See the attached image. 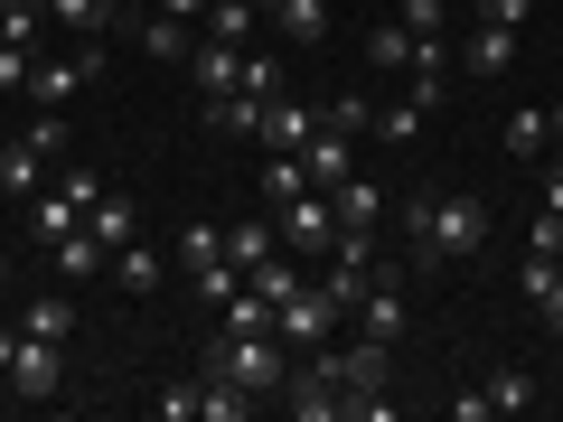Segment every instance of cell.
I'll return each instance as SVG.
<instances>
[{"mask_svg":"<svg viewBox=\"0 0 563 422\" xmlns=\"http://www.w3.org/2000/svg\"><path fill=\"white\" fill-rule=\"evenodd\" d=\"M544 122H554V141H563V103H554V113H544Z\"/></svg>","mask_w":563,"mask_h":422,"instance_id":"42","label":"cell"},{"mask_svg":"<svg viewBox=\"0 0 563 422\" xmlns=\"http://www.w3.org/2000/svg\"><path fill=\"white\" fill-rule=\"evenodd\" d=\"M254 20H263L254 0H207V38H225V47H244V38H254Z\"/></svg>","mask_w":563,"mask_h":422,"instance_id":"23","label":"cell"},{"mask_svg":"<svg viewBox=\"0 0 563 422\" xmlns=\"http://www.w3.org/2000/svg\"><path fill=\"white\" fill-rule=\"evenodd\" d=\"M29 76H38V47H10V38H0V95L29 85Z\"/></svg>","mask_w":563,"mask_h":422,"instance_id":"33","label":"cell"},{"mask_svg":"<svg viewBox=\"0 0 563 422\" xmlns=\"http://www.w3.org/2000/svg\"><path fill=\"white\" fill-rule=\"evenodd\" d=\"M366 57H376V76H404V66H413V29H404V20H376Z\"/></svg>","mask_w":563,"mask_h":422,"instance_id":"22","label":"cell"},{"mask_svg":"<svg viewBox=\"0 0 563 422\" xmlns=\"http://www.w3.org/2000/svg\"><path fill=\"white\" fill-rule=\"evenodd\" d=\"M20 329H29V338H57V347H66V329H76V310H66L57 291H47V301H29V310H20Z\"/></svg>","mask_w":563,"mask_h":422,"instance_id":"28","label":"cell"},{"mask_svg":"<svg viewBox=\"0 0 563 422\" xmlns=\"http://www.w3.org/2000/svg\"><path fill=\"white\" fill-rule=\"evenodd\" d=\"M38 29H47V0H0V38L10 47H38Z\"/></svg>","mask_w":563,"mask_h":422,"instance_id":"25","label":"cell"},{"mask_svg":"<svg viewBox=\"0 0 563 422\" xmlns=\"http://www.w3.org/2000/svg\"><path fill=\"white\" fill-rule=\"evenodd\" d=\"M395 20L404 29H442V0H395Z\"/></svg>","mask_w":563,"mask_h":422,"instance_id":"36","label":"cell"},{"mask_svg":"<svg viewBox=\"0 0 563 422\" xmlns=\"http://www.w3.org/2000/svg\"><path fill=\"white\" fill-rule=\"evenodd\" d=\"M263 254H282V225H273V216H244V225H225V263H235V273H254Z\"/></svg>","mask_w":563,"mask_h":422,"instance_id":"13","label":"cell"},{"mask_svg":"<svg viewBox=\"0 0 563 422\" xmlns=\"http://www.w3.org/2000/svg\"><path fill=\"white\" fill-rule=\"evenodd\" d=\"M526 254H563V216H554V207H544V216L526 225Z\"/></svg>","mask_w":563,"mask_h":422,"instance_id":"34","label":"cell"},{"mask_svg":"<svg viewBox=\"0 0 563 422\" xmlns=\"http://www.w3.org/2000/svg\"><path fill=\"white\" fill-rule=\"evenodd\" d=\"M235 76H244V47L207 38V47H198V95H235Z\"/></svg>","mask_w":563,"mask_h":422,"instance_id":"18","label":"cell"},{"mask_svg":"<svg viewBox=\"0 0 563 422\" xmlns=\"http://www.w3.org/2000/svg\"><path fill=\"white\" fill-rule=\"evenodd\" d=\"M273 225H282V244H291V254H339V207H329V188L291 198Z\"/></svg>","mask_w":563,"mask_h":422,"instance_id":"4","label":"cell"},{"mask_svg":"<svg viewBox=\"0 0 563 422\" xmlns=\"http://www.w3.org/2000/svg\"><path fill=\"white\" fill-rule=\"evenodd\" d=\"M235 85H244V95H263V103H273V95H282V66H273V57H254V47H244V76H235Z\"/></svg>","mask_w":563,"mask_h":422,"instance_id":"32","label":"cell"},{"mask_svg":"<svg viewBox=\"0 0 563 422\" xmlns=\"http://www.w3.org/2000/svg\"><path fill=\"white\" fill-rule=\"evenodd\" d=\"M544 207H554V216H563V169H554V179H544Z\"/></svg>","mask_w":563,"mask_h":422,"instance_id":"40","label":"cell"},{"mask_svg":"<svg viewBox=\"0 0 563 422\" xmlns=\"http://www.w3.org/2000/svg\"><path fill=\"white\" fill-rule=\"evenodd\" d=\"M329 207H339V235H366V244H376V225H385V188H376V179L347 169V179L329 188Z\"/></svg>","mask_w":563,"mask_h":422,"instance_id":"5","label":"cell"},{"mask_svg":"<svg viewBox=\"0 0 563 422\" xmlns=\"http://www.w3.org/2000/svg\"><path fill=\"white\" fill-rule=\"evenodd\" d=\"M0 281H10V263H0Z\"/></svg>","mask_w":563,"mask_h":422,"instance_id":"45","label":"cell"},{"mask_svg":"<svg viewBox=\"0 0 563 422\" xmlns=\"http://www.w3.org/2000/svg\"><path fill=\"white\" fill-rule=\"evenodd\" d=\"M310 132H320V113H301V103H282V95L263 103V141H273V151H301Z\"/></svg>","mask_w":563,"mask_h":422,"instance_id":"16","label":"cell"},{"mask_svg":"<svg viewBox=\"0 0 563 422\" xmlns=\"http://www.w3.org/2000/svg\"><path fill=\"white\" fill-rule=\"evenodd\" d=\"M282 29H291V38H320V29H329V0H282Z\"/></svg>","mask_w":563,"mask_h":422,"instance_id":"31","label":"cell"},{"mask_svg":"<svg viewBox=\"0 0 563 422\" xmlns=\"http://www.w3.org/2000/svg\"><path fill=\"white\" fill-rule=\"evenodd\" d=\"M517 66V20H479L470 29V76H507Z\"/></svg>","mask_w":563,"mask_h":422,"instance_id":"10","label":"cell"},{"mask_svg":"<svg viewBox=\"0 0 563 422\" xmlns=\"http://www.w3.org/2000/svg\"><path fill=\"white\" fill-rule=\"evenodd\" d=\"M47 254H57V273H76V281H85V273H103V263H113V244H103L95 225H76V235H57Z\"/></svg>","mask_w":563,"mask_h":422,"instance_id":"15","label":"cell"},{"mask_svg":"<svg viewBox=\"0 0 563 422\" xmlns=\"http://www.w3.org/2000/svg\"><path fill=\"white\" fill-rule=\"evenodd\" d=\"M76 198H66V188H57V198H47V188H38V198H29V235H38V244H57V235H76Z\"/></svg>","mask_w":563,"mask_h":422,"instance_id":"20","label":"cell"},{"mask_svg":"<svg viewBox=\"0 0 563 422\" xmlns=\"http://www.w3.org/2000/svg\"><path fill=\"white\" fill-rule=\"evenodd\" d=\"M536 310H544V329H554V338H563V273L544 281V301H536Z\"/></svg>","mask_w":563,"mask_h":422,"instance_id":"37","label":"cell"},{"mask_svg":"<svg viewBox=\"0 0 563 422\" xmlns=\"http://www.w3.org/2000/svg\"><path fill=\"white\" fill-rule=\"evenodd\" d=\"M57 188H66V198H76V216H85V207H95V198H103V179H95V169H66V179H57Z\"/></svg>","mask_w":563,"mask_h":422,"instance_id":"35","label":"cell"},{"mask_svg":"<svg viewBox=\"0 0 563 422\" xmlns=\"http://www.w3.org/2000/svg\"><path fill=\"white\" fill-rule=\"evenodd\" d=\"M151 10H169V20H198V10H207V0H151Z\"/></svg>","mask_w":563,"mask_h":422,"instance_id":"39","label":"cell"},{"mask_svg":"<svg viewBox=\"0 0 563 422\" xmlns=\"http://www.w3.org/2000/svg\"><path fill=\"white\" fill-rule=\"evenodd\" d=\"M329 320H339V301H329L320 281H301L291 301H273V338H282V347H301V357L329 338Z\"/></svg>","mask_w":563,"mask_h":422,"instance_id":"3","label":"cell"},{"mask_svg":"<svg viewBox=\"0 0 563 422\" xmlns=\"http://www.w3.org/2000/svg\"><path fill=\"white\" fill-rule=\"evenodd\" d=\"M38 188H47V151L20 132L10 151H0V198H38Z\"/></svg>","mask_w":563,"mask_h":422,"instance_id":"9","label":"cell"},{"mask_svg":"<svg viewBox=\"0 0 563 422\" xmlns=\"http://www.w3.org/2000/svg\"><path fill=\"white\" fill-rule=\"evenodd\" d=\"M103 273H113V281H122V291H132V301H151V291H161V281H169V263H161V254H151V244H122V254H113V263H103Z\"/></svg>","mask_w":563,"mask_h":422,"instance_id":"12","label":"cell"},{"mask_svg":"<svg viewBox=\"0 0 563 422\" xmlns=\"http://www.w3.org/2000/svg\"><path fill=\"white\" fill-rule=\"evenodd\" d=\"M141 57H188V20H169V10H151V20H141Z\"/></svg>","mask_w":563,"mask_h":422,"instance_id":"24","label":"cell"},{"mask_svg":"<svg viewBox=\"0 0 563 422\" xmlns=\"http://www.w3.org/2000/svg\"><path fill=\"white\" fill-rule=\"evenodd\" d=\"M488 413H536V376H526V366L488 376Z\"/></svg>","mask_w":563,"mask_h":422,"instance_id":"27","label":"cell"},{"mask_svg":"<svg viewBox=\"0 0 563 422\" xmlns=\"http://www.w3.org/2000/svg\"><path fill=\"white\" fill-rule=\"evenodd\" d=\"M207 132H263V95H207Z\"/></svg>","mask_w":563,"mask_h":422,"instance_id":"19","label":"cell"},{"mask_svg":"<svg viewBox=\"0 0 563 422\" xmlns=\"http://www.w3.org/2000/svg\"><path fill=\"white\" fill-rule=\"evenodd\" d=\"M254 10H282V0H254Z\"/></svg>","mask_w":563,"mask_h":422,"instance_id":"44","label":"cell"},{"mask_svg":"<svg viewBox=\"0 0 563 422\" xmlns=\"http://www.w3.org/2000/svg\"><path fill=\"white\" fill-rule=\"evenodd\" d=\"M347 141H357V132H339V122H320V132L301 141V169H310V188H339V179H347Z\"/></svg>","mask_w":563,"mask_h":422,"instance_id":"8","label":"cell"},{"mask_svg":"<svg viewBox=\"0 0 563 422\" xmlns=\"http://www.w3.org/2000/svg\"><path fill=\"white\" fill-rule=\"evenodd\" d=\"M85 225H95L103 244H132V207H122V198H95V207H85Z\"/></svg>","mask_w":563,"mask_h":422,"instance_id":"30","label":"cell"},{"mask_svg":"<svg viewBox=\"0 0 563 422\" xmlns=\"http://www.w3.org/2000/svg\"><path fill=\"white\" fill-rule=\"evenodd\" d=\"M404 225H413L422 263H461V254L488 244V198H470V188H451V198H413Z\"/></svg>","mask_w":563,"mask_h":422,"instance_id":"1","label":"cell"},{"mask_svg":"<svg viewBox=\"0 0 563 422\" xmlns=\"http://www.w3.org/2000/svg\"><path fill=\"white\" fill-rule=\"evenodd\" d=\"M479 20H526V0H479Z\"/></svg>","mask_w":563,"mask_h":422,"instance_id":"38","label":"cell"},{"mask_svg":"<svg viewBox=\"0 0 563 422\" xmlns=\"http://www.w3.org/2000/svg\"><path fill=\"white\" fill-rule=\"evenodd\" d=\"M122 10H151V0H122Z\"/></svg>","mask_w":563,"mask_h":422,"instance_id":"43","label":"cell"},{"mask_svg":"<svg viewBox=\"0 0 563 422\" xmlns=\"http://www.w3.org/2000/svg\"><path fill=\"white\" fill-rule=\"evenodd\" d=\"M291 198H310V169H301V151H273V169H263V216H282Z\"/></svg>","mask_w":563,"mask_h":422,"instance_id":"14","label":"cell"},{"mask_svg":"<svg viewBox=\"0 0 563 422\" xmlns=\"http://www.w3.org/2000/svg\"><path fill=\"white\" fill-rule=\"evenodd\" d=\"M151 403H161L169 422H198V413H207V376H179V385H161Z\"/></svg>","mask_w":563,"mask_h":422,"instance_id":"29","label":"cell"},{"mask_svg":"<svg viewBox=\"0 0 563 422\" xmlns=\"http://www.w3.org/2000/svg\"><path fill=\"white\" fill-rule=\"evenodd\" d=\"M10 385H20L29 403L57 395V338H29V329H20V347H10Z\"/></svg>","mask_w":563,"mask_h":422,"instance_id":"6","label":"cell"},{"mask_svg":"<svg viewBox=\"0 0 563 422\" xmlns=\"http://www.w3.org/2000/svg\"><path fill=\"white\" fill-rule=\"evenodd\" d=\"M10 347H20V329H0V376H10Z\"/></svg>","mask_w":563,"mask_h":422,"instance_id":"41","label":"cell"},{"mask_svg":"<svg viewBox=\"0 0 563 422\" xmlns=\"http://www.w3.org/2000/svg\"><path fill=\"white\" fill-rule=\"evenodd\" d=\"M113 10H122V0H47V20H57V29H85V38L113 29Z\"/></svg>","mask_w":563,"mask_h":422,"instance_id":"26","label":"cell"},{"mask_svg":"<svg viewBox=\"0 0 563 422\" xmlns=\"http://www.w3.org/2000/svg\"><path fill=\"white\" fill-rule=\"evenodd\" d=\"M544 141H554V122H544L536 103H517V113H507V160H544Z\"/></svg>","mask_w":563,"mask_h":422,"instance_id":"21","label":"cell"},{"mask_svg":"<svg viewBox=\"0 0 563 422\" xmlns=\"http://www.w3.org/2000/svg\"><path fill=\"white\" fill-rule=\"evenodd\" d=\"M207 376H225L235 395H282L291 366H282L273 329H217V338H207Z\"/></svg>","mask_w":563,"mask_h":422,"instance_id":"2","label":"cell"},{"mask_svg":"<svg viewBox=\"0 0 563 422\" xmlns=\"http://www.w3.org/2000/svg\"><path fill=\"white\" fill-rule=\"evenodd\" d=\"M95 47H85V57H38V76H29V95H38V103H66V95H76V85L85 76H95Z\"/></svg>","mask_w":563,"mask_h":422,"instance_id":"11","label":"cell"},{"mask_svg":"<svg viewBox=\"0 0 563 422\" xmlns=\"http://www.w3.org/2000/svg\"><path fill=\"white\" fill-rule=\"evenodd\" d=\"M357 338H385V347H395L404 338V291H395V281H366V301H357Z\"/></svg>","mask_w":563,"mask_h":422,"instance_id":"7","label":"cell"},{"mask_svg":"<svg viewBox=\"0 0 563 422\" xmlns=\"http://www.w3.org/2000/svg\"><path fill=\"white\" fill-rule=\"evenodd\" d=\"M422 122H432V103H422V95H404V103H385V113H376V122H366V132H376V141H385V151H404V141H413V132H422Z\"/></svg>","mask_w":563,"mask_h":422,"instance_id":"17","label":"cell"}]
</instances>
